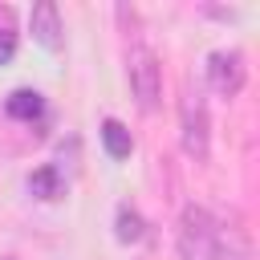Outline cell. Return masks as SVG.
Returning a JSON list of instances; mask_svg holds the SVG:
<instances>
[{
	"label": "cell",
	"mask_w": 260,
	"mask_h": 260,
	"mask_svg": "<svg viewBox=\"0 0 260 260\" xmlns=\"http://www.w3.org/2000/svg\"><path fill=\"white\" fill-rule=\"evenodd\" d=\"M179 256L183 260H219V228L207 207L187 203L179 219Z\"/></svg>",
	"instance_id": "1"
},
{
	"label": "cell",
	"mask_w": 260,
	"mask_h": 260,
	"mask_svg": "<svg viewBox=\"0 0 260 260\" xmlns=\"http://www.w3.org/2000/svg\"><path fill=\"white\" fill-rule=\"evenodd\" d=\"M126 69H130V89H134L138 106H142V110H154V106H158V93H162L158 57H154L146 45H134L130 57H126Z\"/></svg>",
	"instance_id": "2"
},
{
	"label": "cell",
	"mask_w": 260,
	"mask_h": 260,
	"mask_svg": "<svg viewBox=\"0 0 260 260\" xmlns=\"http://www.w3.org/2000/svg\"><path fill=\"white\" fill-rule=\"evenodd\" d=\"M183 150L191 158H207V142H211V118H207V102L199 89H187L183 93Z\"/></svg>",
	"instance_id": "3"
},
{
	"label": "cell",
	"mask_w": 260,
	"mask_h": 260,
	"mask_svg": "<svg viewBox=\"0 0 260 260\" xmlns=\"http://www.w3.org/2000/svg\"><path fill=\"white\" fill-rule=\"evenodd\" d=\"M244 77H248V65H244V53L240 49H215L207 57V81L223 98H236L244 89Z\"/></svg>",
	"instance_id": "4"
},
{
	"label": "cell",
	"mask_w": 260,
	"mask_h": 260,
	"mask_svg": "<svg viewBox=\"0 0 260 260\" xmlns=\"http://www.w3.org/2000/svg\"><path fill=\"white\" fill-rule=\"evenodd\" d=\"M28 28L37 32V41L41 45H61V12H57V4L53 0H41V4H32V12H28Z\"/></svg>",
	"instance_id": "5"
},
{
	"label": "cell",
	"mask_w": 260,
	"mask_h": 260,
	"mask_svg": "<svg viewBox=\"0 0 260 260\" xmlns=\"http://www.w3.org/2000/svg\"><path fill=\"white\" fill-rule=\"evenodd\" d=\"M24 187H28V195H37V199H61V195H65V175H61L57 162H45V167H37V171L24 179Z\"/></svg>",
	"instance_id": "6"
},
{
	"label": "cell",
	"mask_w": 260,
	"mask_h": 260,
	"mask_svg": "<svg viewBox=\"0 0 260 260\" xmlns=\"http://www.w3.org/2000/svg\"><path fill=\"white\" fill-rule=\"evenodd\" d=\"M4 110H8L12 118H20V122H32V118H41V114H45V98H41L37 89L20 85V89H12V93L4 98Z\"/></svg>",
	"instance_id": "7"
},
{
	"label": "cell",
	"mask_w": 260,
	"mask_h": 260,
	"mask_svg": "<svg viewBox=\"0 0 260 260\" xmlns=\"http://www.w3.org/2000/svg\"><path fill=\"white\" fill-rule=\"evenodd\" d=\"M102 142H106V154H110V158H126V154L134 150V138H130V130H126L118 118H106V122H102Z\"/></svg>",
	"instance_id": "8"
},
{
	"label": "cell",
	"mask_w": 260,
	"mask_h": 260,
	"mask_svg": "<svg viewBox=\"0 0 260 260\" xmlns=\"http://www.w3.org/2000/svg\"><path fill=\"white\" fill-rule=\"evenodd\" d=\"M114 232H118V240H122V244H138V240H142V215H138L130 203H118Z\"/></svg>",
	"instance_id": "9"
},
{
	"label": "cell",
	"mask_w": 260,
	"mask_h": 260,
	"mask_svg": "<svg viewBox=\"0 0 260 260\" xmlns=\"http://www.w3.org/2000/svg\"><path fill=\"white\" fill-rule=\"evenodd\" d=\"M12 53H16V32L0 28V65H8V61H12Z\"/></svg>",
	"instance_id": "10"
}]
</instances>
